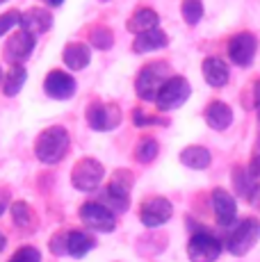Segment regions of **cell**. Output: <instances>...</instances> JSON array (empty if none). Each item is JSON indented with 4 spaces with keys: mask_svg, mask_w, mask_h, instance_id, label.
<instances>
[{
    "mask_svg": "<svg viewBox=\"0 0 260 262\" xmlns=\"http://www.w3.org/2000/svg\"><path fill=\"white\" fill-rule=\"evenodd\" d=\"M37 158L46 164H55L67 155L69 150V133L62 128V125H53V128H46L41 135L37 137Z\"/></svg>",
    "mask_w": 260,
    "mask_h": 262,
    "instance_id": "1",
    "label": "cell"
},
{
    "mask_svg": "<svg viewBox=\"0 0 260 262\" xmlns=\"http://www.w3.org/2000/svg\"><path fill=\"white\" fill-rule=\"evenodd\" d=\"M169 64L167 62H153V64H146V67L139 71L137 80H135V92L142 100L146 103H153L156 96L160 92V87L164 84V80L169 78Z\"/></svg>",
    "mask_w": 260,
    "mask_h": 262,
    "instance_id": "2",
    "label": "cell"
},
{
    "mask_svg": "<svg viewBox=\"0 0 260 262\" xmlns=\"http://www.w3.org/2000/svg\"><path fill=\"white\" fill-rule=\"evenodd\" d=\"M189 94H192V87L183 75H169L156 96V105L160 112H171V110H178L181 105H185Z\"/></svg>",
    "mask_w": 260,
    "mask_h": 262,
    "instance_id": "3",
    "label": "cell"
},
{
    "mask_svg": "<svg viewBox=\"0 0 260 262\" xmlns=\"http://www.w3.org/2000/svg\"><path fill=\"white\" fill-rule=\"evenodd\" d=\"M260 237V221L258 219H244L237 228L228 235L226 251L231 255H244L253 249V244Z\"/></svg>",
    "mask_w": 260,
    "mask_h": 262,
    "instance_id": "4",
    "label": "cell"
},
{
    "mask_svg": "<svg viewBox=\"0 0 260 262\" xmlns=\"http://www.w3.org/2000/svg\"><path fill=\"white\" fill-rule=\"evenodd\" d=\"M103 176H105V169L98 160L84 158L73 167L71 183H73V187L80 189V191H92L103 183Z\"/></svg>",
    "mask_w": 260,
    "mask_h": 262,
    "instance_id": "5",
    "label": "cell"
},
{
    "mask_svg": "<svg viewBox=\"0 0 260 262\" xmlns=\"http://www.w3.org/2000/svg\"><path fill=\"white\" fill-rule=\"evenodd\" d=\"M222 253V242L208 230H199L187 244V255L192 262H214Z\"/></svg>",
    "mask_w": 260,
    "mask_h": 262,
    "instance_id": "6",
    "label": "cell"
},
{
    "mask_svg": "<svg viewBox=\"0 0 260 262\" xmlns=\"http://www.w3.org/2000/svg\"><path fill=\"white\" fill-rule=\"evenodd\" d=\"M87 123L98 133L114 130L121 123V110L112 103H92L87 107Z\"/></svg>",
    "mask_w": 260,
    "mask_h": 262,
    "instance_id": "7",
    "label": "cell"
},
{
    "mask_svg": "<svg viewBox=\"0 0 260 262\" xmlns=\"http://www.w3.org/2000/svg\"><path fill=\"white\" fill-rule=\"evenodd\" d=\"M80 219L84 221V226H89L96 233H112L117 219L110 208H105L103 203H84L80 208Z\"/></svg>",
    "mask_w": 260,
    "mask_h": 262,
    "instance_id": "8",
    "label": "cell"
},
{
    "mask_svg": "<svg viewBox=\"0 0 260 262\" xmlns=\"http://www.w3.org/2000/svg\"><path fill=\"white\" fill-rule=\"evenodd\" d=\"M174 214V208L167 199H160V196H153V199L144 201L142 208H139V219L146 228H158V226L167 224Z\"/></svg>",
    "mask_w": 260,
    "mask_h": 262,
    "instance_id": "9",
    "label": "cell"
},
{
    "mask_svg": "<svg viewBox=\"0 0 260 262\" xmlns=\"http://www.w3.org/2000/svg\"><path fill=\"white\" fill-rule=\"evenodd\" d=\"M34 46H37V37L21 28L18 32H14L12 37L7 39V43H5V57H7L12 64H21L32 55Z\"/></svg>",
    "mask_w": 260,
    "mask_h": 262,
    "instance_id": "10",
    "label": "cell"
},
{
    "mask_svg": "<svg viewBox=\"0 0 260 262\" xmlns=\"http://www.w3.org/2000/svg\"><path fill=\"white\" fill-rule=\"evenodd\" d=\"M256 50H258V41L251 32H240L228 41V57L237 67H249L253 62V57H256Z\"/></svg>",
    "mask_w": 260,
    "mask_h": 262,
    "instance_id": "11",
    "label": "cell"
},
{
    "mask_svg": "<svg viewBox=\"0 0 260 262\" xmlns=\"http://www.w3.org/2000/svg\"><path fill=\"white\" fill-rule=\"evenodd\" d=\"M44 92L55 100H69L76 94V80L67 71H51L44 80Z\"/></svg>",
    "mask_w": 260,
    "mask_h": 262,
    "instance_id": "12",
    "label": "cell"
},
{
    "mask_svg": "<svg viewBox=\"0 0 260 262\" xmlns=\"http://www.w3.org/2000/svg\"><path fill=\"white\" fill-rule=\"evenodd\" d=\"M212 208L214 214H217V224L219 226H231L235 221V214H237V203L226 189L217 187L212 191Z\"/></svg>",
    "mask_w": 260,
    "mask_h": 262,
    "instance_id": "13",
    "label": "cell"
},
{
    "mask_svg": "<svg viewBox=\"0 0 260 262\" xmlns=\"http://www.w3.org/2000/svg\"><path fill=\"white\" fill-rule=\"evenodd\" d=\"M18 25L37 37V34H44V32H48V30H51L53 14L48 12V9L32 7V9H28L26 14H21V21H18Z\"/></svg>",
    "mask_w": 260,
    "mask_h": 262,
    "instance_id": "14",
    "label": "cell"
},
{
    "mask_svg": "<svg viewBox=\"0 0 260 262\" xmlns=\"http://www.w3.org/2000/svg\"><path fill=\"white\" fill-rule=\"evenodd\" d=\"M203 80L210 84V87H224L231 78V71H228V64L219 57H208L203 59Z\"/></svg>",
    "mask_w": 260,
    "mask_h": 262,
    "instance_id": "15",
    "label": "cell"
},
{
    "mask_svg": "<svg viewBox=\"0 0 260 262\" xmlns=\"http://www.w3.org/2000/svg\"><path fill=\"white\" fill-rule=\"evenodd\" d=\"M206 123L210 125L212 130H226L231 128L233 123V110L228 107L224 100H212V103L206 107Z\"/></svg>",
    "mask_w": 260,
    "mask_h": 262,
    "instance_id": "16",
    "label": "cell"
},
{
    "mask_svg": "<svg viewBox=\"0 0 260 262\" xmlns=\"http://www.w3.org/2000/svg\"><path fill=\"white\" fill-rule=\"evenodd\" d=\"M167 43H169L167 34H164L160 28H153V30H146V32H139L137 37H135L133 50L139 55H144V53H153V50L164 48Z\"/></svg>",
    "mask_w": 260,
    "mask_h": 262,
    "instance_id": "17",
    "label": "cell"
},
{
    "mask_svg": "<svg viewBox=\"0 0 260 262\" xmlns=\"http://www.w3.org/2000/svg\"><path fill=\"white\" fill-rule=\"evenodd\" d=\"M62 59L71 71H82V69L89 67L92 62V50H89L87 43H80V41H73L64 48L62 53Z\"/></svg>",
    "mask_w": 260,
    "mask_h": 262,
    "instance_id": "18",
    "label": "cell"
},
{
    "mask_svg": "<svg viewBox=\"0 0 260 262\" xmlns=\"http://www.w3.org/2000/svg\"><path fill=\"white\" fill-rule=\"evenodd\" d=\"M128 194H130V189L121 187V185H117V183H110L107 189L101 194V201H98V203H103L105 208H110L112 212H126L128 205H130Z\"/></svg>",
    "mask_w": 260,
    "mask_h": 262,
    "instance_id": "19",
    "label": "cell"
},
{
    "mask_svg": "<svg viewBox=\"0 0 260 262\" xmlns=\"http://www.w3.org/2000/svg\"><path fill=\"white\" fill-rule=\"evenodd\" d=\"M158 25H160V16H158L156 9L142 7V9H137V12H135L133 16L128 18L126 28H128V32L139 34V32H146V30L158 28Z\"/></svg>",
    "mask_w": 260,
    "mask_h": 262,
    "instance_id": "20",
    "label": "cell"
},
{
    "mask_svg": "<svg viewBox=\"0 0 260 262\" xmlns=\"http://www.w3.org/2000/svg\"><path fill=\"white\" fill-rule=\"evenodd\" d=\"M94 246H96V239L89 233H82V230H71V233H67V253L73 255V258L87 255Z\"/></svg>",
    "mask_w": 260,
    "mask_h": 262,
    "instance_id": "21",
    "label": "cell"
},
{
    "mask_svg": "<svg viewBox=\"0 0 260 262\" xmlns=\"http://www.w3.org/2000/svg\"><path fill=\"white\" fill-rule=\"evenodd\" d=\"M181 162L189 169L201 171V169L210 167L212 158H210V150L203 148V146H187V148H183V153H181Z\"/></svg>",
    "mask_w": 260,
    "mask_h": 262,
    "instance_id": "22",
    "label": "cell"
},
{
    "mask_svg": "<svg viewBox=\"0 0 260 262\" xmlns=\"http://www.w3.org/2000/svg\"><path fill=\"white\" fill-rule=\"evenodd\" d=\"M26 80H28L26 69H23L21 64H14V67L9 69V73L3 78V92H5V96H16L23 89Z\"/></svg>",
    "mask_w": 260,
    "mask_h": 262,
    "instance_id": "23",
    "label": "cell"
},
{
    "mask_svg": "<svg viewBox=\"0 0 260 262\" xmlns=\"http://www.w3.org/2000/svg\"><path fill=\"white\" fill-rule=\"evenodd\" d=\"M253 176L249 173V169H244V167H235L233 169V185H235V191H237L240 196H244V199H249L251 196V191H253Z\"/></svg>",
    "mask_w": 260,
    "mask_h": 262,
    "instance_id": "24",
    "label": "cell"
},
{
    "mask_svg": "<svg viewBox=\"0 0 260 262\" xmlns=\"http://www.w3.org/2000/svg\"><path fill=\"white\" fill-rule=\"evenodd\" d=\"M181 14H183V21L187 25H197L203 18V3L201 0H183Z\"/></svg>",
    "mask_w": 260,
    "mask_h": 262,
    "instance_id": "25",
    "label": "cell"
},
{
    "mask_svg": "<svg viewBox=\"0 0 260 262\" xmlns=\"http://www.w3.org/2000/svg\"><path fill=\"white\" fill-rule=\"evenodd\" d=\"M158 150H160V146H158L156 139L144 137L142 142L137 144V148H135V155H137V160L142 164H148V162H153V160L158 158Z\"/></svg>",
    "mask_w": 260,
    "mask_h": 262,
    "instance_id": "26",
    "label": "cell"
},
{
    "mask_svg": "<svg viewBox=\"0 0 260 262\" xmlns=\"http://www.w3.org/2000/svg\"><path fill=\"white\" fill-rule=\"evenodd\" d=\"M89 43H92L94 48H98V50H110L112 48V43H114L112 30H107V28L92 30V34H89Z\"/></svg>",
    "mask_w": 260,
    "mask_h": 262,
    "instance_id": "27",
    "label": "cell"
},
{
    "mask_svg": "<svg viewBox=\"0 0 260 262\" xmlns=\"http://www.w3.org/2000/svg\"><path fill=\"white\" fill-rule=\"evenodd\" d=\"M12 219L16 226H28L30 221H32V212H30L28 203H23V201H18V203L12 205Z\"/></svg>",
    "mask_w": 260,
    "mask_h": 262,
    "instance_id": "28",
    "label": "cell"
},
{
    "mask_svg": "<svg viewBox=\"0 0 260 262\" xmlns=\"http://www.w3.org/2000/svg\"><path fill=\"white\" fill-rule=\"evenodd\" d=\"M9 262H41V253L34 246H23V249H18L14 253V258Z\"/></svg>",
    "mask_w": 260,
    "mask_h": 262,
    "instance_id": "29",
    "label": "cell"
},
{
    "mask_svg": "<svg viewBox=\"0 0 260 262\" xmlns=\"http://www.w3.org/2000/svg\"><path fill=\"white\" fill-rule=\"evenodd\" d=\"M18 21H21V12H5V14H0V37L3 34H7L12 28H16Z\"/></svg>",
    "mask_w": 260,
    "mask_h": 262,
    "instance_id": "30",
    "label": "cell"
},
{
    "mask_svg": "<svg viewBox=\"0 0 260 262\" xmlns=\"http://www.w3.org/2000/svg\"><path fill=\"white\" fill-rule=\"evenodd\" d=\"M133 121H135V125H153V123H162L164 125L162 119L148 117V114H144L142 110H135V112H133Z\"/></svg>",
    "mask_w": 260,
    "mask_h": 262,
    "instance_id": "31",
    "label": "cell"
},
{
    "mask_svg": "<svg viewBox=\"0 0 260 262\" xmlns=\"http://www.w3.org/2000/svg\"><path fill=\"white\" fill-rule=\"evenodd\" d=\"M51 249H53L57 255L67 253V233H64V235H57V237H53V239H51Z\"/></svg>",
    "mask_w": 260,
    "mask_h": 262,
    "instance_id": "32",
    "label": "cell"
},
{
    "mask_svg": "<svg viewBox=\"0 0 260 262\" xmlns=\"http://www.w3.org/2000/svg\"><path fill=\"white\" fill-rule=\"evenodd\" d=\"M249 203L253 205V208L256 210H260V185H256V187H253V191H251V196H249Z\"/></svg>",
    "mask_w": 260,
    "mask_h": 262,
    "instance_id": "33",
    "label": "cell"
},
{
    "mask_svg": "<svg viewBox=\"0 0 260 262\" xmlns=\"http://www.w3.org/2000/svg\"><path fill=\"white\" fill-rule=\"evenodd\" d=\"M253 103H256V110H258V121H260V80L256 82V89H253Z\"/></svg>",
    "mask_w": 260,
    "mask_h": 262,
    "instance_id": "34",
    "label": "cell"
},
{
    "mask_svg": "<svg viewBox=\"0 0 260 262\" xmlns=\"http://www.w3.org/2000/svg\"><path fill=\"white\" fill-rule=\"evenodd\" d=\"M46 5H51V7H59V5L64 3V0H44Z\"/></svg>",
    "mask_w": 260,
    "mask_h": 262,
    "instance_id": "35",
    "label": "cell"
},
{
    "mask_svg": "<svg viewBox=\"0 0 260 262\" xmlns=\"http://www.w3.org/2000/svg\"><path fill=\"white\" fill-rule=\"evenodd\" d=\"M5 244H7V239H5V235H3V233H0V251H3V249H5Z\"/></svg>",
    "mask_w": 260,
    "mask_h": 262,
    "instance_id": "36",
    "label": "cell"
},
{
    "mask_svg": "<svg viewBox=\"0 0 260 262\" xmlns=\"http://www.w3.org/2000/svg\"><path fill=\"white\" fill-rule=\"evenodd\" d=\"M5 212V203H3V201H0V214H3Z\"/></svg>",
    "mask_w": 260,
    "mask_h": 262,
    "instance_id": "37",
    "label": "cell"
},
{
    "mask_svg": "<svg viewBox=\"0 0 260 262\" xmlns=\"http://www.w3.org/2000/svg\"><path fill=\"white\" fill-rule=\"evenodd\" d=\"M3 78H5V75H3V69H0V84H3Z\"/></svg>",
    "mask_w": 260,
    "mask_h": 262,
    "instance_id": "38",
    "label": "cell"
},
{
    "mask_svg": "<svg viewBox=\"0 0 260 262\" xmlns=\"http://www.w3.org/2000/svg\"><path fill=\"white\" fill-rule=\"evenodd\" d=\"M3 3H7V0H0V5H3Z\"/></svg>",
    "mask_w": 260,
    "mask_h": 262,
    "instance_id": "39",
    "label": "cell"
}]
</instances>
